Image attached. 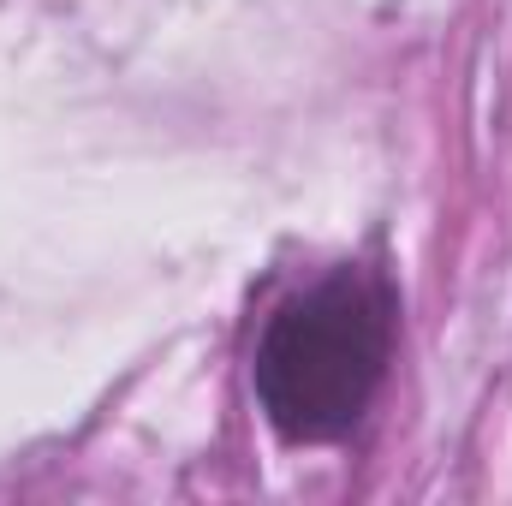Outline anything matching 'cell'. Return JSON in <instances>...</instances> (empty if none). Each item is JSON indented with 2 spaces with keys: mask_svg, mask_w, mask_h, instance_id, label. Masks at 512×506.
<instances>
[{
  "mask_svg": "<svg viewBox=\"0 0 512 506\" xmlns=\"http://www.w3.org/2000/svg\"><path fill=\"white\" fill-rule=\"evenodd\" d=\"M393 358V298L376 274L334 268L292 292L256 340V399L280 441L322 447L364 423Z\"/></svg>",
  "mask_w": 512,
  "mask_h": 506,
  "instance_id": "6da1fadb",
  "label": "cell"
}]
</instances>
